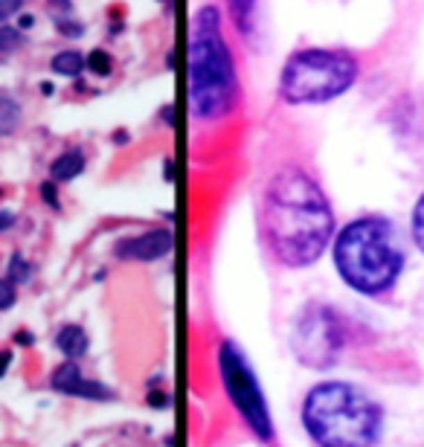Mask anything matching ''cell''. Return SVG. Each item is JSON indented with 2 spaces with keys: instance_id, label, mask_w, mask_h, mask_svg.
<instances>
[{
  "instance_id": "obj_18",
  "label": "cell",
  "mask_w": 424,
  "mask_h": 447,
  "mask_svg": "<svg viewBox=\"0 0 424 447\" xmlns=\"http://www.w3.org/2000/svg\"><path fill=\"white\" fill-rule=\"evenodd\" d=\"M29 279V264H24L21 256H15L9 264V282H26Z\"/></svg>"
},
{
  "instance_id": "obj_20",
  "label": "cell",
  "mask_w": 424,
  "mask_h": 447,
  "mask_svg": "<svg viewBox=\"0 0 424 447\" xmlns=\"http://www.w3.org/2000/svg\"><path fill=\"white\" fill-rule=\"evenodd\" d=\"M26 0H0V24H6V18H12L15 12H21V6Z\"/></svg>"
},
{
  "instance_id": "obj_6",
  "label": "cell",
  "mask_w": 424,
  "mask_h": 447,
  "mask_svg": "<svg viewBox=\"0 0 424 447\" xmlns=\"http://www.w3.org/2000/svg\"><path fill=\"white\" fill-rule=\"evenodd\" d=\"M218 369H221V380L224 389L230 395V401L236 404V409L241 412V418L247 421V427L259 439L270 441L273 439V424H270V412H268V401L262 389H259V377L253 375L247 357L233 340H224L218 349Z\"/></svg>"
},
{
  "instance_id": "obj_3",
  "label": "cell",
  "mask_w": 424,
  "mask_h": 447,
  "mask_svg": "<svg viewBox=\"0 0 424 447\" xmlns=\"http://www.w3.org/2000/svg\"><path fill=\"white\" fill-rule=\"evenodd\" d=\"M334 264L343 282L361 293L389 291L404 268L401 233L386 218H357L340 229L334 241Z\"/></svg>"
},
{
  "instance_id": "obj_17",
  "label": "cell",
  "mask_w": 424,
  "mask_h": 447,
  "mask_svg": "<svg viewBox=\"0 0 424 447\" xmlns=\"http://www.w3.org/2000/svg\"><path fill=\"white\" fill-rule=\"evenodd\" d=\"M413 241H416V247H421V253H424V192H421L418 204L413 209Z\"/></svg>"
},
{
  "instance_id": "obj_19",
  "label": "cell",
  "mask_w": 424,
  "mask_h": 447,
  "mask_svg": "<svg viewBox=\"0 0 424 447\" xmlns=\"http://www.w3.org/2000/svg\"><path fill=\"white\" fill-rule=\"evenodd\" d=\"M12 302H15V285L9 279H0V311L12 308Z\"/></svg>"
},
{
  "instance_id": "obj_1",
  "label": "cell",
  "mask_w": 424,
  "mask_h": 447,
  "mask_svg": "<svg viewBox=\"0 0 424 447\" xmlns=\"http://www.w3.org/2000/svg\"><path fill=\"white\" fill-rule=\"evenodd\" d=\"M262 236L288 268L314 264L325 253L334 236V215L311 174L282 169L270 177L262 201Z\"/></svg>"
},
{
  "instance_id": "obj_25",
  "label": "cell",
  "mask_w": 424,
  "mask_h": 447,
  "mask_svg": "<svg viewBox=\"0 0 424 447\" xmlns=\"http://www.w3.org/2000/svg\"><path fill=\"white\" fill-rule=\"evenodd\" d=\"M9 360H12V355H9V352H0V377L6 375V369H9Z\"/></svg>"
},
{
  "instance_id": "obj_12",
  "label": "cell",
  "mask_w": 424,
  "mask_h": 447,
  "mask_svg": "<svg viewBox=\"0 0 424 447\" xmlns=\"http://www.w3.org/2000/svg\"><path fill=\"white\" fill-rule=\"evenodd\" d=\"M53 70L58 73V76H79L81 70H85V56L81 53H76V49H64V53H58L56 58H53Z\"/></svg>"
},
{
  "instance_id": "obj_4",
  "label": "cell",
  "mask_w": 424,
  "mask_h": 447,
  "mask_svg": "<svg viewBox=\"0 0 424 447\" xmlns=\"http://www.w3.org/2000/svg\"><path fill=\"white\" fill-rule=\"evenodd\" d=\"M302 424L320 447H375L381 436V407L357 387L329 380L305 395Z\"/></svg>"
},
{
  "instance_id": "obj_11",
  "label": "cell",
  "mask_w": 424,
  "mask_h": 447,
  "mask_svg": "<svg viewBox=\"0 0 424 447\" xmlns=\"http://www.w3.org/2000/svg\"><path fill=\"white\" fill-rule=\"evenodd\" d=\"M85 172V154L73 148V152H64L50 163V174L53 180H73Z\"/></svg>"
},
{
  "instance_id": "obj_16",
  "label": "cell",
  "mask_w": 424,
  "mask_h": 447,
  "mask_svg": "<svg viewBox=\"0 0 424 447\" xmlns=\"http://www.w3.org/2000/svg\"><path fill=\"white\" fill-rule=\"evenodd\" d=\"M18 47H21V32L15 29V26L0 24V56H9Z\"/></svg>"
},
{
  "instance_id": "obj_2",
  "label": "cell",
  "mask_w": 424,
  "mask_h": 447,
  "mask_svg": "<svg viewBox=\"0 0 424 447\" xmlns=\"http://www.w3.org/2000/svg\"><path fill=\"white\" fill-rule=\"evenodd\" d=\"M238 73L215 6H201L189 24V105L198 120H221L236 108Z\"/></svg>"
},
{
  "instance_id": "obj_26",
  "label": "cell",
  "mask_w": 424,
  "mask_h": 447,
  "mask_svg": "<svg viewBox=\"0 0 424 447\" xmlns=\"http://www.w3.org/2000/svg\"><path fill=\"white\" fill-rule=\"evenodd\" d=\"M18 343H26V346L32 343V334H29V331H26V334H24V331H21V334H18Z\"/></svg>"
},
{
  "instance_id": "obj_14",
  "label": "cell",
  "mask_w": 424,
  "mask_h": 447,
  "mask_svg": "<svg viewBox=\"0 0 424 447\" xmlns=\"http://www.w3.org/2000/svg\"><path fill=\"white\" fill-rule=\"evenodd\" d=\"M18 120H21L18 102H15L12 96L0 93V134H12L15 125H18Z\"/></svg>"
},
{
  "instance_id": "obj_5",
  "label": "cell",
  "mask_w": 424,
  "mask_h": 447,
  "mask_svg": "<svg viewBox=\"0 0 424 447\" xmlns=\"http://www.w3.org/2000/svg\"><path fill=\"white\" fill-rule=\"evenodd\" d=\"M357 81V61L343 49H300L279 76V93L291 105L337 99Z\"/></svg>"
},
{
  "instance_id": "obj_8",
  "label": "cell",
  "mask_w": 424,
  "mask_h": 447,
  "mask_svg": "<svg viewBox=\"0 0 424 447\" xmlns=\"http://www.w3.org/2000/svg\"><path fill=\"white\" fill-rule=\"evenodd\" d=\"M172 247H174L172 229L157 227V229H149V233H142V236H134V238L120 241V244H117V259H128V261H154V259L169 256Z\"/></svg>"
},
{
  "instance_id": "obj_13",
  "label": "cell",
  "mask_w": 424,
  "mask_h": 447,
  "mask_svg": "<svg viewBox=\"0 0 424 447\" xmlns=\"http://www.w3.org/2000/svg\"><path fill=\"white\" fill-rule=\"evenodd\" d=\"M227 3H230V12H233L236 26L244 32V35H250V29H253V12H256V0H227Z\"/></svg>"
},
{
  "instance_id": "obj_10",
  "label": "cell",
  "mask_w": 424,
  "mask_h": 447,
  "mask_svg": "<svg viewBox=\"0 0 424 447\" xmlns=\"http://www.w3.org/2000/svg\"><path fill=\"white\" fill-rule=\"evenodd\" d=\"M56 346H58V352L67 357V360H79L81 355L88 352V334H85V328L81 325H64L58 334H56Z\"/></svg>"
},
{
  "instance_id": "obj_9",
  "label": "cell",
  "mask_w": 424,
  "mask_h": 447,
  "mask_svg": "<svg viewBox=\"0 0 424 447\" xmlns=\"http://www.w3.org/2000/svg\"><path fill=\"white\" fill-rule=\"evenodd\" d=\"M53 387L64 395H76V398H88V401H111L113 398V392L108 387L96 384V380H88L85 375H81L76 360L61 363V366L53 372Z\"/></svg>"
},
{
  "instance_id": "obj_22",
  "label": "cell",
  "mask_w": 424,
  "mask_h": 447,
  "mask_svg": "<svg viewBox=\"0 0 424 447\" xmlns=\"http://www.w3.org/2000/svg\"><path fill=\"white\" fill-rule=\"evenodd\" d=\"M41 197H44V204H50L53 209H58V201H56V186H53V184H44V186H41Z\"/></svg>"
},
{
  "instance_id": "obj_15",
  "label": "cell",
  "mask_w": 424,
  "mask_h": 447,
  "mask_svg": "<svg viewBox=\"0 0 424 447\" xmlns=\"http://www.w3.org/2000/svg\"><path fill=\"white\" fill-rule=\"evenodd\" d=\"M85 67H88L93 76H111L113 58L105 53V49H93V53L88 56V61H85Z\"/></svg>"
},
{
  "instance_id": "obj_24",
  "label": "cell",
  "mask_w": 424,
  "mask_h": 447,
  "mask_svg": "<svg viewBox=\"0 0 424 447\" xmlns=\"http://www.w3.org/2000/svg\"><path fill=\"white\" fill-rule=\"evenodd\" d=\"M15 224V215L12 212H0V229H9Z\"/></svg>"
},
{
  "instance_id": "obj_21",
  "label": "cell",
  "mask_w": 424,
  "mask_h": 447,
  "mask_svg": "<svg viewBox=\"0 0 424 447\" xmlns=\"http://www.w3.org/2000/svg\"><path fill=\"white\" fill-rule=\"evenodd\" d=\"M56 26H58V32H64V35H81V32H85V26L73 21V15H70L67 21H64V18H56Z\"/></svg>"
},
{
  "instance_id": "obj_23",
  "label": "cell",
  "mask_w": 424,
  "mask_h": 447,
  "mask_svg": "<svg viewBox=\"0 0 424 447\" xmlns=\"http://www.w3.org/2000/svg\"><path fill=\"white\" fill-rule=\"evenodd\" d=\"M149 404H152V407H169V395L160 392V389H152V392H149Z\"/></svg>"
},
{
  "instance_id": "obj_7",
  "label": "cell",
  "mask_w": 424,
  "mask_h": 447,
  "mask_svg": "<svg viewBox=\"0 0 424 447\" xmlns=\"http://www.w3.org/2000/svg\"><path fill=\"white\" fill-rule=\"evenodd\" d=\"M343 340H346V331L340 317L332 308L314 302L300 314L297 325H293L291 349L305 366L325 369V366H334L340 349H343Z\"/></svg>"
}]
</instances>
